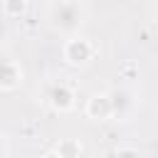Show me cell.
I'll list each match as a JSON object with an SVG mask.
<instances>
[{
	"mask_svg": "<svg viewBox=\"0 0 158 158\" xmlns=\"http://www.w3.org/2000/svg\"><path fill=\"white\" fill-rule=\"evenodd\" d=\"M49 20L57 32H64V35L79 32V27L84 22L81 0H54L49 7Z\"/></svg>",
	"mask_w": 158,
	"mask_h": 158,
	"instance_id": "cell-1",
	"label": "cell"
},
{
	"mask_svg": "<svg viewBox=\"0 0 158 158\" xmlns=\"http://www.w3.org/2000/svg\"><path fill=\"white\" fill-rule=\"evenodd\" d=\"M62 54H64V62L72 64V67H84L94 59L96 49L94 44L86 40V37H69L62 47Z\"/></svg>",
	"mask_w": 158,
	"mask_h": 158,
	"instance_id": "cell-2",
	"label": "cell"
},
{
	"mask_svg": "<svg viewBox=\"0 0 158 158\" xmlns=\"http://www.w3.org/2000/svg\"><path fill=\"white\" fill-rule=\"evenodd\" d=\"M74 99H77V96H74V89H72L69 84H64V81L52 84L49 91H47V104H49L54 111H72L74 104H77Z\"/></svg>",
	"mask_w": 158,
	"mask_h": 158,
	"instance_id": "cell-3",
	"label": "cell"
},
{
	"mask_svg": "<svg viewBox=\"0 0 158 158\" xmlns=\"http://www.w3.org/2000/svg\"><path fill=\"white\" fill-rule=\"evenodd\" d=\"M22 79H25V72H22L20 62H15V59L7 57V59L2 62V72H0V89L10 94V91L20 89Z\"/></svg>",
	"mask_w": 158,
	"mask_h": 158,
	"instance_id": "cell-4",
	"label": "cell"
},
{
	"mask_svg": "<svg viewBox=\"0 0 158 158\" xmlns=\"http://www.w3.org/2000/svg\"><path fill=\"white\" fill-rule=\"evenodd\" d=\"M86 116L94 118V121H106L114 116V104H111V96L109 94H94L89 101H86Z\"/></svg>",
	"mask_w": 158,
	"mask_h": 158,
	"instance_id": "cell-5",
	"label": "cell"
},
{
	"mask_svg": "<svg viewBox=\"0 0 158 158\" xmlns=\"http://www.w3.org/2000/svg\"><path fill=\"white\" fill-rule=\"evenodd\" d=\"M111 104H114V116L116 118H123L131 109H133V96L128 91H111Z\"/></svg>",
	"mask_w": 158,
	"mask_h": 158,
	"instance_id": "cell-6",
	"label": "cell"
},
{
	"mask_svg": "<svg viewBox=\"0 0 158 158\" xmlns=\"http://www.w3.org/2000/svg\"><path fill=\"white\" fill-rule=\"evenodd\" d=\"M54 151H57L62 158H79V156H81V143L74 141V138H62V141L54 146Z\"/></svg>",
	"mask_w": 158,
	"mask_h": 158,
	"instance_id": "cell-7",
	"label": "cell"
},
{
	"mask_svg": "<svg viewBox=\"0 0 158 158\" xmlns=\"http://www.w3.org/2000/svg\"><path fill=\"white\" fill-rule=\"evenodd\" d=\"M25 7H27L25 0H2V12H5V17H20V15L25 12Z\"/></svg>",
	"mask_w": 158,
	"mask_h": 158,
	"instance_id": "cell-8",
	"label": "cell"
},
{
	"mask_svg": "<svg viewBox=\"0 0 158 158\" xmlns=\"http://www.w3.org/2000/svg\"><path fill=\"white\" fill-rule=\"evenodd\" d=\"M114 158H141V153L136 148H118L114 151Z\"/></svg>",
	"mask_w": 158,
	"mask_h": 158,
	"instance_id": "cell-9",
	"label": "cell"
},
{
	"mask_svg": "<svg viewBox=\"0 0 158 158\" xmlns=\"http://www.w3.org/2000/svg\"><path fill=\"white\" fill-rule=\"evenodd\" d=\"M2 158H10V136L2 133Z\"/></svg>",
	"mask_w": 158,
	"mask_h": 158,
	"instance_id": "cell-10",
	"label": "cell"
},
{
	"mask_svg": "<svg viewBox=\"0 0 158 158\" xmlns=\"http://www.w3.org/2000/svg\"><path fill=\"white\" fill-rule=\"evenodd\" d=\"M42 158H62V156H59V153H57V151H54V148H52V151H49V153H44V156H42Z\"/></svg>",
	"mask_w": 158,
	"mask_h": 158,
	"instance_id": "cell-11",
	"label": "cell"
}]
</instances>
